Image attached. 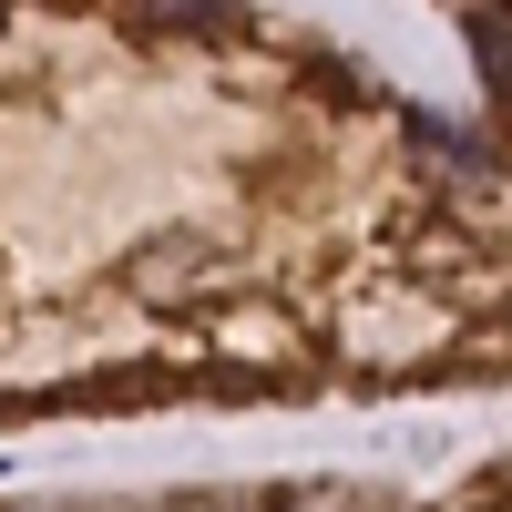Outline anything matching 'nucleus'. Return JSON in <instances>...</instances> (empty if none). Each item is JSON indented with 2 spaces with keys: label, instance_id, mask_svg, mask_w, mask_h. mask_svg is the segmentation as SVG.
<instances>
[{
  "label": "nucleus",
  "instance_id": "obj_2",
  "mask_svg": "<svg viewBox=\"0 0 512 512\" xmlns=\"http://www.w3.org/2000/svg\"><path fill=\"white\" fill-rule=\"evenodd\" d=\"M144 31H236V0H123Z\"/></svg>",
  "mask_w": 512,
  "mask_h": 512
},
{
  "label": "nucleus",
  "instance_id": "obj_1",
  "mask_svg": "<svg viewBox=\"0 0 512 512\" xmlns=\"http://www.w3.org/2000/svg\"><path fill=\"white\" fill-rule=\"evenodd\" d=\"M461 41L482 52V82H492V103H502V123H512V21H502V11H472Z\"/></svg>",
  "mask_w": 512,
  "mask_h": 512
}]
</instances>
